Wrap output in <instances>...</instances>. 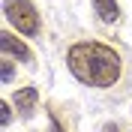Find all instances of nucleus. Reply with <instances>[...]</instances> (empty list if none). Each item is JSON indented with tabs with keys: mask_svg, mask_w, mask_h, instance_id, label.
Segmentation results:
<instances>
[{
	"mask_svg": "<svg viewBox=\"0 0 132 132\" xmlns=\"http://www.w3.org/2000/svg\"><path fill=\"white\" fill-rule=\"evenodd\" d=\"M12 75H15L12 57H3V60H0V78H3V84H9V81H12Z\"/></svg>",
	"mask_w": 132,
	"mask_h": 132,
	"instance_id": "423d86ee",
	"label": "nucleus"
},
{
	"mask_svg": "<svg viewBox=\"0 0 132 132\" xmlns=\"http://www.w3.org/2000/svg\"><path fill=\"white\" fill-rule=\"evenodd\" d=\"M36 99H39V93H36V87H21V90H15V96H12V102L18 105V111H21V117H30L33 108H36Z\"/></svg>",
	"mask_w": 132,
	"mask_h": 132,
	"instance_id": "20e7f679",
	"label": "nucleus"
},
{
	"mask_svg": "<svg viewBox=\"0 0 132 132\" xmlns=\"http://www.w3.org/2000/svg\"><path fill=\"white\" fill-rule=\"evenodd\" d=\"M9 120H12V111L6 102H0V126H9Z\"/></svg>",
	"mask_w": 132,
	"mask_h": 132,
	"instance_id": "0eeeda50",
	"label": "nucleus"
},
{
	"mask_svg": "<svg viewBox=\"0 0 132 132\" xmlns=\"http://www.w3.org/2000/svg\"><path fill=\"white\" fill-rule=\"evenodd\" d=\"M69 72L87 87H111L120 78V54L102 42H75L66 54Z\"/></svg>",
	"mask_w": 132,
	"mask_h": 132,
	"instance_id": "f257e3e1",
	"label": "nucleus"
},
{
	"mask_svg": "<svg viewBox=\"0 0 132 132\" xmlns=\"http://www.w3.org/2000/svg\"><path fill=\"white\" fill-rule=\"evenodd\" d=\"M93 12H96L105 24H114L117 18H120V6H117V0H93Z\"/></svg>",
	"mask_w": 132,
	"mask_h": 132,
	"instance_id": "39448f33",
	"label": "nucleus"
},
{
	"mask_svg": "<svg viewBox=\"0 0 132 132\" xmlns=\"http://www.w3.org/2000/svg\"><path fill=\"white\" fill-rule=\"evenodd\" d=\"M3 15H6V21L21 36H36L39 27H42L39 12H36V6H33L30 0H6L3 3Z\"/></svg>",
	"mask_w": 132,
	"mask_h": 132,
	"instance_id": "f03ea898",
	"label": "nucleus"
},
{
	"mask_svg": "<svg viewBox=\"0 0 132 132\" xmlns=\"http://www.w3.org/2000/svg\"><path fill=\"white\" fill-rule=\"evenodd\" d=\"M102 132H120V126H117V123H105V126H102Z\"/></svg>",
	"mask_w": 132,
	"mask_h": 132,
	"instance_id": "6e6552de",
	"label": "nucleus"
},
{
	"mask_svg": "<svg viewBox=\"0 0 132 132\" xmlns=\"http://www.w3.org/2000/svg\"><path fill=\"white\" fill-rule=\"evenodd\" d=\"M51 132H63V126L57 123V117H51Z\"/></svg>",
	"mask_w": 132,
	"mask_h": 132,
	"instance_id": "1a4fd4ad",
	"label": "nucleus"
},
{
	"mask_svg": "<svg viewBox=\"0 0 132 132\" xmlns=\"http://www.w3.org/2000/svg\"><path fill=\"white\" fill-rule=\"evenodd\" d=\"M0 54H3V57H12V60H24V63H33V51L27 48L21 39H18L15 33H9V30H3V33H0Z\"/></svg>",
	"mask_w": 132,
	"mask_h": 132,
	"instance_id": "7ed1b4c3",
	"label": "nucleus"
}]
</instances>
